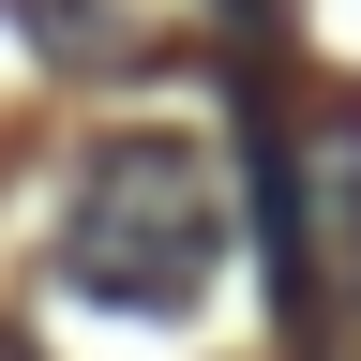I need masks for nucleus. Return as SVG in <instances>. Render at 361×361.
<instances>
[{
	"instance_id": "2",
	"label": "nucleus",
	"mask_w": 361,
	"mask_h": 361,
	"mask_svg": "<svg viewBox=\"0 0 361 361\" xmlns=\"http://www.w3.org/2000/svg\"><path fill=\"white\" fill-rule=\"evenodd\" d=\"M271 226H286V316L301 331H346L361 316V106L286 121V151H271Z\"/></svg>"
},
{
	"instance_id": "1",
	"label": "nucleus",
	"mask_w": 361,
	"mask_h": 361,
	"mask_svg": "<svg viewBox=\"0 0 361 361\" xmlns=\"http://www.w3.org/2000/svg\"><path fill=\"white\" fill-rule=\"evenodd\" d=\"M61 271L121 316H180L226 271V166L196 135H106L61 196Z\"/></svg>"
}]
</instances>
